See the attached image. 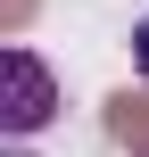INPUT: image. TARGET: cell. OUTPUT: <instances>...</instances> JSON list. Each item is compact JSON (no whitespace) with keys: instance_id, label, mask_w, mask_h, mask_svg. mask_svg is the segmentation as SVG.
<instances>
[{"instance_id":"cell-1","label":"cell","mask_w":149,"mask_h":157,"mask_svg":"<svg viewBox=\"0 0 149 157\" xmlns=\"http://www.w3.org/2000/svg\"><path fill=\"white\" fill-rule=\"evenodd\" d=\"M0 83H8V99H0V124H8V132H41V124H50V108H58V91H50V66H41L25 41H8V50H0Z\"/></svg>"},{"instance_id":"cell-2","label":"cell","mask_w":149,"mask_h":157,"mask_svg":"<svg viewBox=\"0 0 149 157\" xmlns=\"http://www.w3.org/2000/svg\"><path fill=\"white\" fill-rule=\"evenodd\" d=\"M108 132L133 157H149V91H116V99H108Z\"/></svg>"},{"instance_id":"cell-3","label":"cell","mask_w":149,"mask_h":157,"mask_svg":"<svg viewBox=\"0 0 149 157\" xmlns=\"http://www.w3.org/2000/svg\"><path fill=\"white\" fill-rule=\"evenodd\" d=\"M25 17H33V0H0V25L8 33H25Z\"/></svg>"},{"instance_id":"cell-4","label":"cell","mask_w":149,"mask_h":157,"mask_svg":"<svg viewBox=\"0 0 149 157\" xmlns=\"http://www.w3.org/2000/svg\"><path fill=\"white\" fill-rule=\"evenodd\" d=\"M133 58H141V75H149V25H133Z\"/></svg>"}]
</instances>
